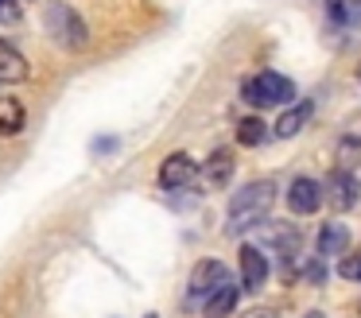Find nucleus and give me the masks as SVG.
I'll return each instance as SVG.
<instances>
[{
    "label": "nucleus",
    "instance_id": "12",
    "mask_svg": "<svg viewBox=\"0 0 361 318\" xmlns=\"http://www.w3.org/2000/svg\"><path fill=\"white\" fill-rule=\"evenodd\" d=\"M311 116H314V105H311V101H295V105H291L288 113L276 121V136H280V140L299 136V132L307 128V121H311Z\"/></svg>",
    "mask_w": 361,
    "mask_h": 318
},
{
    "label": "nucleus",
    "instance_id": "6",
    "mask_svg": "<svg viewBox=\"0 0 361 318\" xmlns=\"http://www.w3.org/2000/svg\"><path fill=\"white\" fill-rule=\"evenodd\" d=\"M319 206H322V183L299 175L295 183L288 186V209L295 217H311V214H319Z\"/></svg>",
    "mask_w": 361,
    "mask_h": 318
},
{
    "label": "nucleus",
    "instance_id": "5",
    "mask_svg": "<svg viewBox=\"0 0 361 318\" xmlns=\"http://www.w3.org/2000/svg\"><path fill=\"white\" fill-rule=\"evenodd\" d=\"M299 245H303V237L295 233V225H288V221L268 225V237H264V256H276V260H280L283 268H288V264L299 256Z\"/></svg>",
    "mask_w": 361,
    "mask_h": 318
},
{
    "label": "nucleus",
    "instance_id": "3",
    "mask_svg": "<svg viewBox=\"0 0 361 318\" xmlns=\"http://www.w3.org/2000/svg\"><path fill=\"white\" fill-rule=\"evenodd\" d=\"M322 198H326L330 209H338V214L353 209V206H357V198H361L357 175H353V171H345V167L330 171V175H326V186H322Z\"/></svg>",
    "mask_w": 361,
    "mask_h": 318
},
{
    "label": "nucleus",
    "instance_id": "1",
    "mask_svg": "<svg viewBox=\"0 0 361 318\" xmlns=\"http://www.w3.org/2000/svg\"><path fill=\"white\" fill-rule=\"evenodd\" d=\"M276 202V183L272 178H257V183H245L241 190L229 198V217H226V233H249L252 225H260L272 214Z\"/></svg>",
    "mask_w": 361,
    "mask_h": 318
},
{
    "label": "nucleus",
    "instance_id": "4",
    "mask_svg": "<svg viewBox=\"0 0 361 318\" xmlns=\"http://www.w3.org/2000/svg\"><path fill=\"white\" fill-rule=\"evenodd\" d=\"M47 27L63 47H82L86 35H90L86 23H82V16L74 12V8H66V4H51L47 8Z\"/></svg>",
    "mask_w": 361,
    "mask_h": 318
},
{
    "label": "nucleus",
    "instance_id": "15",
    "mask_svg": "<svg viewBox=\"0 0 361 318\" xmlns=\"http://www.w3.org/2000/svg\"><path fill=\"white\" fill-rule=\"evenodd\" d=\"M24 78H27V62L20 59V51L0 43V82H24Z\"/></svg>",
    "mask_w": 361,
    "mask_h": 318
},
{
    "label": "nucleus",
    "instance_id": "10",
    "mask_svg": "<svg viewBox=\"0 0 361 318\" xmlns=\"http://www.w3.org/2000/svg\"><path fill=\"white\" fill-rule=\"evenodd\" d=\"M233 171H237V159L229 147H218V152H210V159L202 163V178L210 186H226L233 183Z\"/></svg>",
    "mask_w": 361,
    "mask_h": 318
},
{
    "label": "nucleus",
    "instance_id": "9",
    "mask_svg": "<svg viewBox=\"0 0 361 318\" xmlns=\"http://www.w3.org/2000/svg\"><path fill=\"white\" fill-rule=\"evenodd\" d=\"M226 276H229V268L221 260H214V256H206V260H198L195 264V271H190V299H198V295H210L214 287H221L226 283Z\"/></svg>",
    "mask_w": 361,
    "mask_h": 318
},
{
    "label": "nucleus",
    "instance_id": "23",
    "mask_svg": "<svg viewBox=\"0 0 361 318\" xmlns=\"http://www.w3.org/2000/svg\"><path fill=\"white\" fill-rule=\"evenodd\" d=\"M303 318H326V314H322V310H307Z\"/></svg>",
    "mask_w": 361,
    "mask_h": 318
},
{
    "label": "nucleus",
    "instance_id": "17",
    "mask_svg": "<svg viewBox=\"0 0 361 318\" xmlns=\"http://www.w3.org/2000/svg\"><path fill=\"white\" fill-rule=\"evenodd\" d=\"M268 140V124L260 121V116H245L241 124H237V144L245 147H260Z\"/></svg>",
    "mask_w": 361,
    "mask_h": 318
},
{
    "label": "nucleus",
    "instance_id": "22",
    "mask_svg": "<svg viewBox=\"0 0 361 318\" xmlns=\"http://www.w3.org/2000/svg\"><path fill=\"white\" fill-rule=\"evenodd\" d=\"M252 318H280V314H276V310H257Z\"/></svg>",
    "mask_w": 361,
    "mask_h": 318
},
{
    "label": "nucleus",
    "instance_id": "16",
    "mask_svg": "<svg viewBox=\"0 0 361 318\" xmlns=\"http://www.w3.org/2000/svg\"><path fill=\"white\" fill-rule=\"evenodd\" d=\"M334 27H357V0H322Z\"/></svg>",
    "mask_w": 361,
    "mask_h": 318
},
{
    "label": "nucleus",
    "instance_id": "8",
    "mask_svg": "<svg viewBox=\"0 0 361 318\" xmlns=\"http://www.w3.org/2000/svg\"><path fill=\"white\" fill-rule=\"evenodd\" d=\"M237 260H241V283H245V291H252V295L264 291V283H268V256H264V248L241 245Z\"/></svg>",
    "mask_w": 361,
    "mask_h": 318
},
{
    "label": "nucleus",
    "instance_id": "25",
    "mask_svg": "<svg viewBox=\"0 0 361 318\" xmlns=\"http://www.w3.org/2000/svg\"><path fill=\"white\" fill-rule=\"evenodd\" d=\"M357 78H361V66H357Z\"/></svg>",
    "mask_w": 361,
    "mask_h": 318
},
{
    "label": "nucleus",
    "instance_id": "24",
    "mask_svg": "<svg viewBox=\"0 0 361 318\" xmlns=\"http://www.w3.org/2000/svg\"><path fill=\"white\" fill-rule=\"evenodd\" d=\"M144 318H156V314H144Z\"/></svg>",
    "mask_w": 361,
    "mask_h": 318
},
{
    "label": "nucleus",
    "instance_id": "18",
    "mask_svg": "<svg viewBox=\"0 0 361 318\" xmlns=\"http://www.w3.org/2000/svg\"><path fill=\"white\" fill-rule=\"evenodd\" d=\"M338 271H342L345 279H353V283H357V279H361V252H345L342 256V268H338Z\"/></svg>",
    "mask_w": 361,
    "mask_h": 318
},
{
    "label": "nucleus",
    "instance_id": "19",
    "mask_svg": "<svg viewBox=\"0 0 361 318\" xmlns=\"http://www.w3.org/2000/svg\"><path fill=\"white\" fill-rule=\"evenodd\" d=\"M303 276L311 279V283H322V279L330 276V271H326V256H314V260H311V264H307V268H303Z\"/></svg>",
    "mask_w": 361,
    "mask_h": 318
},
{
    "label": "nucleus",
    "instance_id": "14",
    "mask_svg": "<svg viewBox=\"0 0 361 318\" xmlns=\"http://www.w3.org/2000/svg\"><path fill=\"white\" fill-rule=\"evenodd\" d=\"M24 121H27V113L16 97H0V136H16L24 128Z\"/></svg>",
    "mask_w": 361,
    "mask_h": 318
},
{
    "label": "nucleus",
    "instance_id": "20",
    "mask_svg": "<svg viewBox=\"0 0 361 318\" xmlns=\"http://www.w3.org/2000/svg\"><path fill=\"white\" fill-rule=\"evenodd\" d=\"M16 20H20L16 0H0V23H16Z\"/></svg>",
    "mask_w": 361,
    "mask_h": 318
},
{
    "label": "nucleus",
    "instance_id": "13",
    "mask_svg": "<svg viewBox=\"0 0 361 318\" xmlns=\"http://www.w3.org/2000/svg\"><path fill=\"white\" fill-rule=\"evenodd\" d=\"M350 229H345L342 221H326L319 229V256H345V248H350Z\"/></svg>",
    "mask_w": 361,
    "mask_h": 318
},
{
    "label": "nucleus",
    "instance_id": "7",
    "mask_svg": "<svg viewBox=\"0 0 361 318\" xmlns=\"http://www.w3.org/2000/svg\"><path fill=\"white\" fill-rule=\"evenodd\" d=\"M198 175V163L190 159L187 152H171L164 163H159V186L164 190H179V186H190Z\"/></svg>",
    "mask_w": 361,
    "mask_h": 318
},
{
    "label": "nucleus",
    "instance_id": "21",
    "mask_svg": "<svg viewBox=\"0 0 361 318\" xmlns=\"http://www.w3.org/2000/svg\"><path fill=\"white\" fill-rule=\"evenodd\" d=\"M94 147H97V152H102V155H105V152H109V147H117V140H113V136H105V140H97V144H94Z\"/></svg>",
    "mask_w": 361,
    "mask_h": 318
},
{
    "label": "nucleus",
    "instance_id": "11",
    "mask_svg": "<svg viewBox=\"0 0 361 318\" xmlns=\"http://www.w3.org/2000/svg\"><path fill=\"white\" fill-rule=\"evenodd\" d=\"M237 299H241V291L226 279V283L214 287V291L202 299V314L206 318H229V314H233V307H237Z\"/></svg>",
    "mask_w": 361,
    "mask_h": 318
},
{
    "label": "nucleus",
    "instance_id": "2",
    "mask_svg": "<svg viewBox=\"0 0 361 318\" xmlns=\"http://www.w3.org/2000/svg\"><path fill=\"white\" fill-rule=\"evenodd\" d=\"M241 97L249 101V105H257V109L288 105V101H295V82L283 78V74H276V70H260L257 78H249V82L241 85Z\"/></svg>",
    "mask_w": 361,
    "mask_h": 318
}]
</instances>
